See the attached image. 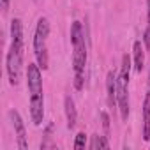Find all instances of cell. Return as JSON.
I'll return each mask as SVG.
<instances>
[{
  "mask_svg": "<svg viewBox=\"0 0 150 150\" xmlns=\"http://www.w3.org/2000/svg\"><path fill=\"white\" fill-rule=\"evenodd\" d=\"M23 25L20 18L11 21V46L6 57V71L9 76V83L16 87L21 78V67H23Z\"/></svg>",
  "mask_w": 150,
  "mask_h": 150,
  "instance_id": "6da1fadb",
  "label": "cell"
},
{
  "mask_svg": "<svg viewBox=\"0 0 150 150\" xmlns=\"http://www.w3.org/2000/svg\"><path fill=\"white\" fill-rule=\"evenodd\" d=\"M72 42V69H74V88L81 90L85 85V65H87V39L81 21H74L71 27Z\"/></svg>",
  "mask_w": 150,
  "mask_h": 150,
  "instance_id": "7a4b0ae2",
  "label": "cell"
},
{
  "mask_svg": "<svg viewBox=\"0 0 150 150\" xmlns=\"http://www.w3.org/2000/svg\"><path fill=\"white\" fill-rule=\"evenodd\" d=\"M27 85L30 92V118L34 125H41L44 120V94H42V74L39 64L27 65Z\"/></svg>",
  "mask_w": 150,
  "mask_h": 150,
  "instance_id": "3957f363",
  "label": "cell"
},
{
  "mask_svg": "<svg viewBox=\"0 0 150 150\" xmlns=\"http://www.w3.org/2000/svg\"><path fill=\"white\" fill-rule=\"evenodd\" d=\"M129 76H131V58L129 55L122 57V65L117 74V108L122 120L129 118Z\"/></svg>",
  "mask_w": 150,
  "mask_h": 150,
  "instance_id": "277c9868",
  "label": "cell"
},
{
  "mask_svg": "<svg viewBox=\"0 0 150 150\" xmlns=\"http://www.w3.org/2000/svg\"><path fill=\"white\" fill-rule=\"evenodd\" d=\"M48 35H50V21L48 18H39L34 32V55L42 71L50 67V57H48Z\"/></svg>",
  "mask_w": 150,
  "mask_h": 150,
  "instance_id": "5b68a950",
  "label": "cell"
},
{
  "mask_svg": "<svg viewBox=\"0 0 150 150\" xmlns=\"http://www.w3.org/2000/svg\"><path fill=\"white\" fill-rule=\"evenodd\" d=\"M9 120H11V124H13V129H14V136H16L18 148H20V150H27V148H28L27 129H25L23 118H21V115L18 113V110H9Z\"/></svg>",
  "mask_w": 150,
  "mask_h": 150,
  "instance_id": "8992f818",
  "label": "cell"
},
{
  "mask_svg": "<svg viewBox=\"0 0 150 150\" xmlns=\"http://www.w3.org/2000/svg\"><path fill=\"white\" fill-rule=\"evenodd\" d=\"M64 111H65V120H67V127L74 129L78 122V111H76V104L71 96H65L64 99Z\"/></svg>",
  "mask_w": 150,
  "mask_h": 150,
  "instance_id": "52a82bcc",
  "label": "cell"
},
{
  "mask_svg": "<svg viewBox=\"0 0 150 150\" xmlns=\"http://www.w3.org/2000/svg\"><path fill=\"white\" fill-rule=\"evenodd\" d=\"M132 57H134V69L136 72H141L145 67V44L143 41H134L132 44Z\"/></svg>",
  "mask_w": 150,
  "mask_h": 150,
  "instance_id": "ba28073f",
  "label": "cell"
},
{
  "mask_svg": "<svg viewBox=\"0 0 150 150\" xmlns=\"http://www.w3.org/2000/svg\"><path fill=\"white\" fill-rule=\"evenodd\" d=\"M106 92H108V103L111 108L117 106V74L113 71L108 72L106 76Z\"/></svg>",
  "mask_w": 150,
  "mask_h": 150,
  "instance_id": "9c48e42d",
  "label": "cell"
},
{
  "mask_svg": "<svg viewBox=\"0 0 150 150\" xmlns=\"http://www.w3.org/2000/svg\"><path fill=\"white\" fill-rule=\"evenodd\" d=\"M143 139L150 141V92L148 90L143 103Z\"/></svg>",
  "mask_w": 150,
  "mask_h": 150,
  "instance_id": "30bf717a",
  "label": "cell"
},
{
  "mask_svg": "<svg viewBox=\"0 0 150 150\" xmlns=\"http://www.w3.org/2000/svg\"><path fill=\"white\" fill-rule=\"evenodd\" d=\"M88 146H90L92 150H97V148H110V141L106 139V136L94 134V136H92V141L88 143Z\"/></svg>",
  "mask_w": 150,
  "mask_h": 150,
  "instance_id": "8fae6325",
  "label": "cell"
},
{
  "mask_svg": "<svg viewBox=\"0 0 150 150\" xmlns=\"http://www.w3.org/2000/svg\"><path fill=\"white\" fill-rule=\"evenodd\" d=\"M146 20H148V25H146V30L143 34V44L146 50H150V0H146Z\"/></svg>",
  "mask_w": 150,
  "mask_h": 150,
  "instance_id": "7c38bea8",
  "label": "cell"
},
{
  "mask_svg": "<svg viewBox=\"0 0 150 150\" xmlns=\"http://www.w3.org/2000/svg\"><path fill=\"white\" fill-rule=\"evenodd\" d=\"M72 146L76 148V150H80V148H85V146H87V134H85V132H78Z\"/></svg>",
  "mask_w": 150,
  "mask_h": 150,
  "instance_id": "4fadbf2b",
  "label": "cell"
},
{
  "mask_svg": "<svg viewBox=\"0 0 150 150\" xmlns=\"http://www.w3.org/2000/svg\"><path fill=\"white\" fill-rule=\"evenodd\" d=\"M101 117H103V127H104V132H106V134H110V117H108V113H106V111H103V113H101Z\"/></svg>",
  "mask_w": 150,
  "mask_h": 150,
  "instance_id": "5bb4252c",
  "label": "cell"
},
{
  "mask_svg": "<svg viewBox=\"0 0 150 150\" xmlns=\"http://www.w3.org/2000/svg\"><path fill=\"white\" fill-rule=\"evenodd\" d=\"M9 6H11V0H0V7H2L4 13L9 11Z\"/></svg>",
  "mask_w": 150,
  "mask_h": 150,
  "instance_id": "9a60e30c",
  "label": "cell"
},
{
  "mask_svg": "<svg viewBox=\"0 0 150 150\" xmlns=\"http://www.w3.org/2000/svg\"><path fill=\"white\" fill-rule=\"evenodd\" d=\"M148 92H150V69H148V88H146Z\"/></svg>",
  "mask_w": 150,
  "mask_h": 150,
  "instance_id": "2e32d148",
  "label": "cell"
}]
</instances>
